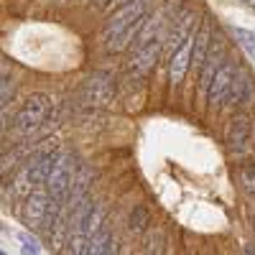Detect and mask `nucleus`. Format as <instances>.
<instances>
[{
    "instance_id": "nucleus-2",
    "label": "nucleus",
    "mask_w": 255,
    "mask_h": 255,
    "mask_svg": "<svg viewBox=\"0 0 255 255\" xmlns=\"http://www.w3.org/2000/svg\"><path fill=\"white\" fill-rule=\"evenodd\" d=\"M51 115V100L46 95H31L26 102H23V108L18 110L15 120H13V130L15 135H31L36 133L41 125L46 123V118Z\"/></svg>"
},
{
    "instance_id": "nucleus-25",
    "label": "nucleus",
    "mask_w": 255,
    "mask_h": 255,
    "mask_svg": "<svg viewBox=\"0 0 255 255\" xmlns=\"http://www.w3.org/2000/svg\"><path fill=\"white\" fill-rule=\"evenodd\" d=\"M253 140H255V125H253Z\"/></svg>"
},
{
    "instance_id": "nucleus-17",
    "label": "nucleus",
    "mask_w": 255,
    "mask_h": 255,
    "mask_svg": "<svg viewBox=\"0 0 255 255\" xmlns=\"http://www.w3.org/2000/svg\"><path fill=\"white\" fill-rule=\"evenodd\" d=\"M148 225H151V215H148V209H145V207L138 204V207L130 212V217H128V230L138 235V232H143Z\"/></svg>"
},
{
    "instance_id": "nucleus-23",
    "label": "nucleus",
    "mask_w": 255,
    "mask_h": 255,
    "mask_svg": "<svg viewBox=\"0 0 255 255\" xmlns=\"http://www.w3.org/2000/svg\"><path fill=\"white\" fill-rule=\"evenodd\" d=\"M243 5H248V8H255V0H240Z\"/></svg>"
},
{
    "instance_id": "nucleus-12",
    "label": "nucleus",
    "mask_w": 255,
    "mask_h": 255,
    "mask_svg": "<svg viewBox=\"0 0 255 255\" xmlns=\"http://www.w3.org/2000/svg\"><path fill=\"white\" fill-rule=\"evenodd\" d=\"M250 100H253V77L245 69H240L235 84H232V92L227 97V105L230 108H235V105L245 108V105H250Z\"/></svg>"
},
{
    "instance_id": "nucleus-16",
    "label": "nucleus",
    "mask_w": 255,
    "mask_h": 255,
    "mask_svg": "<svg viewBox=\"0 0 255 255\" xmlns=\"http://www.w3.org/2000/svg\"><path fill=\"white\" fill-rule=\"evenodd\" d=\"M230 31H232V36H235L238 44L243 46V51L255 61V33H253V31H248V28H240V26H232Z\"/></svg>"
},
{
    "instance_id": "nucleus-15",
    "label": "nucleus",
    "mask_w": 255,
    "mask_h": 255,
    "mask_svg": "<svg viewBox=\"0 0 255 255\" xmlns=\"http://www.w3.org/2000/svg\"><path fill=\"white\" fill-rule=\"evenodd\" d=\"M238 184L250 199H255V163L238 166Z\"/></svg>"
},
{
    "instance_id": "nucleus-10",
    "label": "nucleus",
    "mask_w": 255,
    "mask_h": 255,
    "mask_svg": "<svg viewBox=\"0 0 255 255\" xmlns=\"http://www.w3.org/2000/svg\"><path fill=\"white\" fill-rule=\"evenodd\" d=\"M191 26H194V13H191V10H184L176 20H171V28H168V33L163 36V44L171 46V54L184 44L191 33H194Z\"/></svg>"
},
{
    "instance_id": "nucleus-24",
    "label": "nucleus",
    "mask_w": 255,
    "mask_h": 255,
    "mask_svg": "<svg viewBox=\"0 0 255 255\" xmlns=\"http://www.w3.org/2000/svg\"><path fill=\"white\" fill-rule=\"evenodd\" d=\"M23 255H36V253H28V250H23Z\"/></svg>"
},
{
    "instance_id": "nucleus-20",
    "label": "nucleus",
    "mask_w": 255,
    "mask_h": 255,
    "mask_svg": "<svg viewBox=\"0 0 255 255\" xmlns=\"http://www.w3.org/2000/svg\"><path fill=\"white\" fill-rule=\"evenodd\" d=\"M18 240L20 243H23V250H28V253H36L38 255V243L28 235V232H20V235H18Z\"/></svg>"
},
{
    "instance_id": "nucleus-18",
    "label": "nucleus",
    "mask_w": 255,
    "mask_h": 255,
    "mask_svg": "<svg viewBox=\"0 0 255 255\" xmlns=\"http://www.w3.org/2000/svg\"><path fill=\"white\" fill-rule=\"evenodd\" d=\"M87 253V238L84 235H69V243L61 255H84Z\"/></svg>"
},
{
    "instance_id": "nucleus-3",
    "label": "nucleus",
    "mask_w": 255,
    "mask_h": 255,
    "mask_svg": "<svg viewBox=\"0 0 255 255\" xmlns=\"http://www.w3.org/2000/svg\"><path fill=\"white\" fill-rule=\"evenodd\" d=\"M74 161L77 158L72 153H59L56 156V163H54L51 174H49V181H46V191L51 194V199L67 204L69 191H72L74 179H77V171H79V166Z\"/></svg>"
},
{
    "instance_id": "nucleus-21",
    "label": "nucleus",
    "mask_w": 255,
    "mask_h": 255,
    "mask_svg": "<svg viewBox=\"0 0 255 255\" xmlns=\"http://www.w3.org/2000/svg\"><path fill=\"white\" fill-rule=\"evenodd\" d=\"M108 255H120V243H118V240H113V243H110V250H108Z\"/></svg>"
},
{
    "instance_id": "nucleus-13",
    "label": "nucleus",
    "mask_w": 255,
    "mask_h": 255,
    "mask_svg": "<svg viewBox=\"0 0 255 255\" xmlns=\"http://www.w3.org/2000/svg\"><path fill=\"white\" fill-rule=\"evenodd\" d=\"M209 36H212V31H209V23L204 20V23L197 28V41H194V56H191V64L194 67H199L202 69V64L207 61V56H209Z\"/></svg>"
},
{
    "instance_id": "nucleus-8",
    "label": "nucleus",
    "mask_w": 255,
    "mask_h": 255,
    "mask_svg": "<svg viewBox=\"0 0 255 255\" xmlns=\"http://www.w3.org/2000/svg\"><path fill=\"white\" fill-rule=\"evenodd\" d=\"M194 41H197V31L171 54V59H168V79H171V84H181L184 82V77H186V72L191 67V56H194Z\"/></svg>"
},
{
    "instance_id": "nucleus-11",
    "label": "nucleus",
    "mask_w": 255,
    "mask_h": 255,
    "mask_svg": "<svg viewBox=\"0 0 255 255\" xmlns=\"http://www.w3.org/2000/svg\"><path fill=\"white\" fill-rule=\"evenodd\" d=\"M225 59L227 56H225L222 44H215V46L209 49V56H207V61L202 64V69H199V92H204V95L209 92L212 82H215V77H217V72H220Z\"/></svg>"
},
{
    "instance_id": "nucleus-7",
    "label": "nucleus",
    "mask_w": 255,
    "mask_h": 255,
    "mask_svg": "<svg viewBox=\"0 0 255 255\" xmlns=\"http://www.w3.org/2000/svg\"><path fill=\"white\" fill-rule=\"evenodd\" d=\"M250 138H253V123L248 120V115L238 113L230 120V130H227V145L235 156H245L250 148Z\"/></svg>"
},
{
    "instance_id": "nucleus-9",
    "label": "nucleus",
    "mask_w": 255,
    "mask_h": 255,
    "mask_svg": "<svg viewBox=\"0 0 255 255\" xmlns=\"http://www.w3.org/2000/svg\"><path fill=\"white\" fill-rule=\"evenodd\" d=\"M161 46H163V41H156V44L145 46L140 51H133V59H130V64H128V72H130L133 77H145L148 72L156 67Z\"/></svg>"
},
{
    "instance_id": "nucleus-4",
    "label": "nucleus",
    "mask_w": 255,
    "mask_h": 255,
    "mask_svg": "<svg viewBox=\"0 0 255 255\" xmlns=\"http://www.w3.org/2000/svg\"><path fill=\"white\" fill-rule=\"evenodd\" d=\"M115 97V79L105 72L87 77L79 87V102L87 108H108Z\"/></svg>"
},
{
    "instance_id": "nucleus-6",
    "label": "nucleus",
    "mask_w": 255,
    "mask_h": 255,
    "mask_svg": "<svg viewBox=\"0 0 255 255\" xmlns=\"http://www.w3.org/2000/svg\"><path fill=\"white\" fill-rule=\"evenodd\" d=\"M238 72H240V67H238L235 59L222 61V67H220L215 82H212V87L207 92V102L212 105V108H222V105L227 102V97L232 92V84H235V79H238Z\"/></svg>"
},
{
    "instance_id": "nucleus-5",
    "label": "nucleus",
    "mask_w": 255,
    "mask_h": 255,
    "mask_svg": "<svg viewBox=\"0 0 255 255\" xmlns=\"http://www.w3.org/2000/svg\"><path fill=\"white\" fill-rule=\"evenodd\" d=\"M49 204H51L49 191L46 189H33L23 199V207H20V222L33 232H41V227L46 222V215H49Z\"/></svg>"
},
{
    "instance_id": "nucleus-22",
    "label": "nucleus",
    "mask_w": 255,
    "mask_h": 255,
    "mask_svg": "<svg viewBox=\"0 0 255 255\" xmlns=\"http://www.w3.org/2000/svg\"><path fill=\"white\" fill-rule=\"evenodd\" d=\"M113 3H115V0H95V8H108Z\"/></svg>"
},
{
    "instance_id": "nucleus-14",
    "label": "nucleus",
    "mask_w": 255,
    "mask_h": 255,
    "mask_svg": "<svg viewBox=\"0 0 255 255\" xmlns=\"http://www.w3.org/2000/svg\"><path fill=\"white\" fill-rule=\"evenodd\" d=\"M113 240H115V235H113L110 225H105L97 235H92V238L87 240V253H84V255H108Z\"/></svg>"
},
{
    "instance_id": "nucleus-19",
    "label": "nucleus",
    "mask_w": 255,
    "mask_h": 255,
    "mask_svg": "<svg viewBox=\"0 0 255 255\" xmlns=\"http://www.w3.org/2000/svg\"><path fill=\"white\" fill-rule=\"evenodd\" d=\"M13 92H15V82H13V77L8 74V72H3V87H0V105H3V110L8 108V102L13 100Z\"/></svg>"
},
{
    "instance_id": "nucleus-26",
    "label": "nucleus",
    "mask_w": 255,
    "mask_h": 255,
    "mask_svg": "<svg viewBox=\"0 0 255 255\" xmlns=\"http://www.w3.org/2000/svg\"><path fill=\"white\" fill-rule=\"evenodd\" d=\"M0 255H8V253H5V250H3V253H0Z\"/></svg>"
},
{
    "instance_id": "nucleus-1",
    "label": "nucleus",
    "mask_w": 255,
    "mask_h": 255,
    "mask_svg": "<svg viewBox=\"0 0 255 255\" xmlns=\"http://www.w3.org/2000/svg\"><path fill=\"white\" fill-rule=\"evenodd\" d=\"M145 8H148L145 0H133V3L118 8L108 20H105V26H102V41H105V46H108V49L115 46L135 23H140V20L145 18Z\"/></svg>"
}]
</instances>
